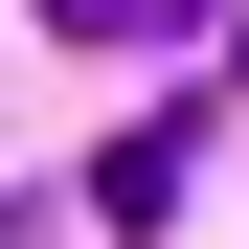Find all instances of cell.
Returning a JSON list of instances; mask_svg holds the SVG:
<instances>
[{"label": "cell", "mask_w": 249, "mask_h": 249, "mask_svg": "<svg viewBox=\"0 0 249 249\" xmlns=\"http://www.w3.org/2000/svg\"><path fill=\"white\" fill-rule=\"evenodd\" d=\"M181 181H204V136H181V113H136V136L91 159V204H113V227H181Z\"/></svg>", "instance_id": "1"}, {"label": "cell", "mask_w": 249, "mask_h": 249, "mask_svg": "<svg viewBox=\"0 0 249 249\" xmlns=\"http://www.w3.org/2000/svg\"><path fill=\"white\" fill-rule=\"evenodd\" d=\"M46 23H68V46H181L204 0H46Z\"/></svg>", "instance_id": "2"}]
</instances>
